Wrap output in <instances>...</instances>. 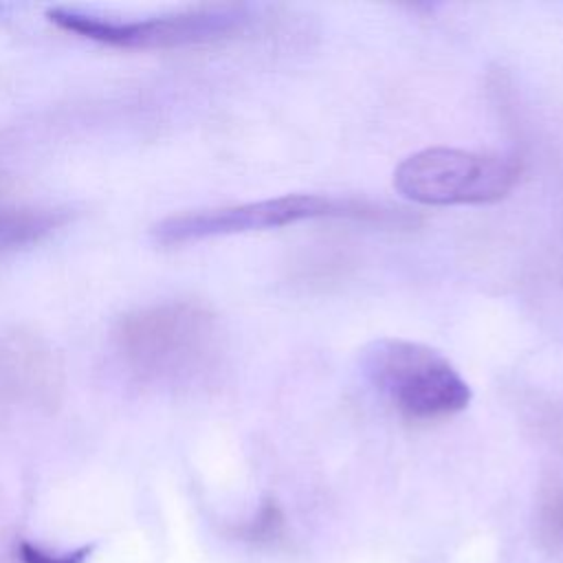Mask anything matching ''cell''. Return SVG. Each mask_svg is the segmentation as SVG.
<instances>
[{
    "label": "cell",
    "instance_id": "6da1fadb",
    "mask_svg": "<svg viewBox=\"0 0 563 563\" xmlns=\"http://www.w3.org/2000/svg\"><path fill=\"white\" fill-rule=\"evenodd\" d=\"M216 339L213 312L187 299L136 308L112 330L117 356L147 385H180L198 376L216 352Z\"/></svg>",
    "mask_w": 563,
    "mask_h": 563
},
{
    "label": "cell",
    "instance_id": "7a4b0ae2",
    "mask_svg": "<svg viewBox=\"0 0 563 563\" xmlns=\"http://www.w3.org/2000/svg\"><path fill=\"white\" fill-rule=\"evenodd\" d=\"M319 218H347L374 224H416V218L356 198H334L319 194H286L277 198L240 202L213 209H198L165 218L154 227V240L165 246L198 242L218 235H235L249 231L279 229L303 220Z\"/></svg>",
    "mask_w": 563,
    "mask_h": 563
},
{
    "label": "cell",
    "instance_id": "3957f363",
    "mask_svg": "<svg viewBox=\"0 0 563 563\" xmlns=\"http://www.w3.org/2000/svg\"><path fill=\"white\" fill-rule=\"evenodd\" d=\"M372 387L407 420L438 422L464 411L471 387L438 350L407 339H378L363 352Z\"/></svg>",
    "mask_w": 563,
    "mask_h": 563
},
{
    "label": "cell",
    "instance_id": "277c9868",
    "mask_svg": "<svg viewBox=\"0 0 563 563\" xmlns=\"http://www.w3.org/2000/svg\"><path fill=\"white\" fill-rule=\"evenodd\" d=\"M521 172L515 154L427 147L396 167L394 187L402 198L427 207L493 205L517 187Z\"/></svg>",
    "mask_w": 563,
    "mask_h": 563
},
{
    "label": "cell",
    "instance_id": "5b68a950",
    "mask_svg": "<svg viewBox=\"0 0 563 563\" xmlns=\"http://www.w3.org/2000/svg\"><path fill=\"white\" fill-rule=\"evenodd\" d=\"M46 18L62 31L117 48H183L242 33L251 13L244 7H205L147 20H117L73 7H53Z\"/></svg>",
    "mask_w": 563,
    "mask_h": 563
},
{
    "label": "cell",
    "instance_id": "8992f818",
    "mask_svg": "<svg viewBox=\"0 0 563 563\" xmlns=\"http://www.w3.org/2000/svg\"><path fill=\"white\" fill-rule=\"evenodd\" d=\"M57 367L46 347L29 336L0 343V391L13 398H40L55 387Z\"/></svg>",
    "mask_w": 563,
    "mask_h": 563
},
{
    "label": "cell",
    "instance_id": "52a82bcc",
    "mask_svg": "<svg viewBox=\"0 0 563 563\" xmlns=\"http://www.w3.org/2000/svg\"><path fill=\"white\" fill-rule=\"evenodd\" d=\"M68 220L64 209L0 205V253L42 242Z\"/></svg>",
    "mask_w": 563,
    "mask_h": 563
},
{
    "label": "cell",
    "instance_id": "ba28073f",
    "mask_svg": "<svg viewBox=\"0 0 563 563\" xmlns=\"http://www.w3.org/2000/svg\"><path fill=\"white\" fill-rule=\"evenodd\" d=\"M537 532L548 550L563 554V475L554 477L541 490L537 506Z\"/></svg>",
    "mask_w": 563,
    "mask_h": 563
},
{
    "label": "cell",
    "instance_id": "9c48e42d",
    "mask_svg": "<svg viewBox=\"0 0 563 563\" xmlns=\"http://www.w3.org/2000/svg\"><path fill=\"white\" fill-rule=\"evenodd\" d=\"M240 539L251 543H273L284 534V515L277 504L266 501L257 515L238 530Z\"/></svg>",
    "mask_w": 563,
    "mask_h": 563
},
{
    "label": "cell",
    "instance_id": "30bf717a",
    "mask_svg": "<svg viewBox=\"0 0 563 563\" xmlns=\"http://www.w3.org/2000/svg\"><path fill=\"white\" fill-rule=\"evenodd\" d=\"M95 545H81L66 552H53L31 541L18 543V561L20 563H86L92 554Z\"/></svg>",
    "mask_w": 563,
    "mask_h": 563
}]
</instances>
